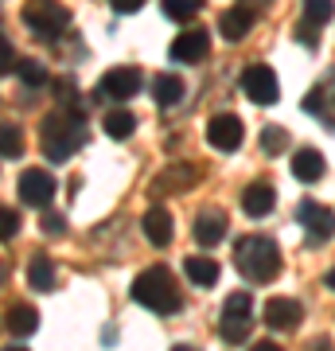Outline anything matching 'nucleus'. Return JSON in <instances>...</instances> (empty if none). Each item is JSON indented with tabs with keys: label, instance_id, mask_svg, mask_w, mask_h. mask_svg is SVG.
Returning a JSON list of instances; mask_svg holds the SVG:
<instances>
[{
	"label": "nucleus",
	"instance_id": "obj_32",
	"mask_svg": "<svg viewBox=\"0 0 335 351\" xmlns=\"http://www.w3.org/2000/svg\"><path fill=\"white\" fill-rule=\"evenodd\" d=\"M297 39L304 43V47H316V43H320V27H316V24H300L297 27Z\"/></svg>",
	"mask_w": 335,
	"mask_h": 351
},
{
	"label": "nucleus",
	"instance_id": "obj_1",
	"mask_svg": "<svg viewBox=\"0 0 335 351\" xmlns=\"http://www.w3.org/2000/svg\"><path fill=\"white\" fill-rule=\"evenodd\" d=\"M39 145H43V156L51 164H66L82 145H86V125L78 110H59V113H47L43 125H39Z\"/></svg>",
	"mask_w": 335,
	"mask_h": 351
},
{
	"label": "nucleus",
	"instance_id": "obj_30",
	"mask_svg": "<svg viewBox=\"0 0 335 351\" xmlns=\"http://www.w3.org/2000/svg\"><path fill=\"white\" fill-rule=\"evenodd\" d=\"M16 63H20V55H16V43L0 36V75H12Z\"/></svg>",
	"mask_w": 335,
	"mask_h": 351
},
{
	"label": "nucleus",
	"instance_id": "obj_38",
	"mask_svg": "<svg viewBox=\"0 0 335 351\" xmlns=\"http://www.w3.org/2000/svg\"><path fill=\"white\" fill-rule=\"evenodd\" d=\"M172 351H199V348H191V343H175Z\"/></svg>",
	"mask_w": 335,
	"mask_h": 351
},
{
	"label": "nucleus",
	"instance_id": "obj_15",
	"mask_svg": "<svg viewBox=\"0 0 335 351\" xmlns=\"http://www.w3.org/2000/svg\"><path fill=\"white\" fill-rule=\"evenodd\" d=\"M323 172H327L323 152H316V149H297L293 152V176H297L300 184H316V180H323Z\"/></svg>",
	"mask_w": 335,
	"mask_h": 351
},
{
	"label": "nucleus",
	"instance_id": "obj_26",
	"mask_svg": "<svg viewBox=\"0 0 335 351\" xmlns=\"http://www.w3.org/2000/svg\"><path fill=\"white\" fill-rule=\"evenodd\" d=\"M16 78L24 86H47V66L39 63V59H20L16 63Z\"/></svg>",
	"mask_w": 335,
	"mask_h": 351
},
{
	"label": "nucleus",
	"instance_id": "obj_20",
	"mask_svg": "<svg viewBox=\"0 0 335 351\" xmlns=\"http://www.w3.org/2000/svg\"><path fill=\"white\" fill-rule=\"evenodd\" d=\"M27 285L39 289V293L55 289V262H51L47 254H32V262H27Z\"/></svg>",
	"mask_w": 335,
	"mask_h": 351
},
{
	"label": "nucleus",
	"instance_id": "obj_7",
	"mask_svg": "<svg viewBox=\"0 0 335 351\" xmlns=\"http://www.w3.org/2000/svg\"><path fill=\"white\" fill-rule=\"evenodd\" d=\"M297 219L304 223V242L308 246H327L335 239V211H327L320 203H300Z\"/></svg>",
	"mask_w": 335,
	"mask_h": 351
},
{
	"label": "nucleus",
	"instance_id": "obj_13",
	"mask_svg": "<svg viewBox=\"0 0 335 351\" xmlns=\"http://www.w3.org/2000/svg\"><path fill=\"white\" fill-rule=\"evenodd\" d=\"M140 226H145V239H149L156 250H164V246L172 242V226H175V223H172V211H168V207H160V203L145 211Z\"/></svg>",
	"mask_w": 335,
	"mask_h": 351
},
{
	"label": "nucleus",
	"instance_id": "obj_4",
	"mask_svg": "<svg viewBox=\"0 0 335 351\" xmlns=\"http://www.w3.org/2000/svg\"><path fill=\"white\" fill-rule=\"evenodd\" d=\"M249 328H253V297L249 293H230L223 301V316H219V336L226 343H246Z\"/></svg>",
	"mask_w": 335,
	"mask_h": 351
},
{
	"label": "nucleus",
	"instance_id": "obj_23",
	"mask_svg": "<svg viewBox=\"0 0 335 351\" xmlns=\"http://www.w3.org/2000/svg\"><path fill=\"white\" fill-rule=\"evenodd\" d=\"M101 129H106V137H113V141H125L133 129H137V117L129 110H110L106 117H101Z\"/></svg>",
	"mask_w": 335,
	"mask_h": 351
},
{
	"label": "nucleus",
	"instance_id": "obj_31",
	"mask_svg": "<svg viewBox=\"0 0 335 351\" xmlns=\"http://www.w3.org/2000/svg\"><path fill=\"white\" fill-rule=\"evenodd\" d=\"M43 230H47V234H62V230H66V215H59V211H43Z\"/></svg>",
	"mask_w": 335,
	"mask_h": 351
},
{
	"label": "nucleus",
	"instance_id": "obj_24",
	"mask_svg": "<svg viewBox=\"0 0 335 351\" xmlns=\"http://www.w3.org/2000/svg\"><path fill=\"white\" fill-rule=\"evenodd\" d=\"M160 8H164L168 20H175V24H191L195 12L203 8V0H160Z\"/></svg>",
	"mask_w": 335,
	"mask_h": 351
},
{
	"label": "nucleus",
	"instance_id": "obj_40",
	"mask_svg": "<svg viewBox=\"0 0 335 351\" xmlns=\"http://www.w3.org/2000/svg\"><path fill=\"white\" fill-rule=\"evenodd\" d=\"M253 4H258V0H253Z\"/></svg>",
	"mask_w": 335,
	"mask_h": 351
},
{
	"label": "nucleus",
	"instance_id": "obj_5",
	"mask_svg": "<svg viewBox=\"0 0 335 351\" xmlns=\"http://www.w3.org/2000/svg\"><path fill=\"white\" fill-rule=\"evenodd\" d=\"M24 24L27 32H36L43 39H59L71 27V12L62 8L59 0H27L24 4Z\"/></svg>",
	"mask_w": 335,
	"mask_h": 351
},
{
	"label": "nucleus",
	"instance_id": "obj_14",
	"mask_svg": "<svg viewBox=\"0 0 335 351\" xmlns=\"http://www.w3.org/2000/svg\"><path fill=\"white\" fill-rule=\"evenodd\" d=\"M253 8H246V4H234V8H226L223 16H219V32H223V39H230V43H238V39H246V32L253 27Z\"/></svg>",
	"mask_w": 335,
	"mask_h": 351
},
{
	"label": "nucleus",
	"instance_id": "obj_10",
	"mask_svg": "<svg viewBox=\"0 0 335 351\" xmlns=\"http://www.w3.org/2000/svg\"><path fill=\"white\" fill-rule=\"evenodd\" d=\"M140 86H145V78L137 66H110L101 75V94L113 101H129L133 94H140Z\"/></svg>",
	"mask_w": 335,
	"mask_h": 351
},
{
	"label": "nucleus",
	"instance_id": "obj_33",
	"mask_svg": "<svg viewBox=\"0 0 335 351\" xmlns=\"http://www.w3.org/2000/svg\"><path fill=\"white\" fill-rule=\"evenodd\" d=\"M110 4H113V12L117 16H133V12L145 8V0H110Z\"/></svg>",
	"mask_w": 335,
	"mask_h": 351
},
{
	"label": "nucleus",
	"instance_id": "obj_22",
	"mask_svg": "<svg viewBox=\"0 0 335 351\" xmlns=\"http://www.w3.org/2000/svg\"><path fill=\"white\" fill-rule=\"evenodd\" d=\"M184 78L179 75H156V82H152V98H156V106L160 110H168V106H175V101L184 98Z\"/></svg>",
	"mask_w": 335,
	"mask_h": 351
},
{
	"label": "nucleus",
	"instance_id": "obj_35",
	"mask_svg": "<svg viewBox=\"0 0 335 351\" xmlns=\"http://www.w3.org/2000/svg\"><path fill=\"white\" fill-rule=\"evenodd\" d=\"M249 351H281V348H277V343H269V339H261V343H253Z\"/></svg>",
	"mask_w": 335,
	"mask_h": 351
},
{
	"label": "nucleus",
	"instance_id": "obj_11",
	"mask_svg": "<svg viewBox=\"0 0 335 351\" xmlns=\"http://www.w3.org/2000/svg\"><path fill=\"white\" fill-rule=\"evenodd\" d=\"M175 63H203L207 55H211V36L203 32V27H187L179 36L172 39V47H168Z\"/></svg>",
	"mask_w": 335,
	"mask_h": 351
},
{
	"label": "nucleus",
	"instance_id": "obj_36",
	"mask_svg": "<svg viewBox=\"0 0 335 351\" xmlns=\"http://www.w3.org/2000/svg\"><path fill=\"white\" fill-rule=\"evenodd\" d=\"M8 281V262H0V285Z\"/></svg>",
	"mask_w": 335,
	"mask_h": 351
},
{
	"label": "nucleus",
	"instance_id": "obj_28",
	"mask_svg": "<svg viewBox=\"0 0 335 351\" xmlns=\"http://www.w3.org/2000/svg\"><path fill=\"white\" fill-rule=\"evenodd\" d=\"M335 16V0H304V24L323 27Z\"/></svg>",
	"mask_w": 335,
	"mask_h": 351
},
{
	"label": "nucleus",
	"instance_id": "obj_2",
	"mask_svg": "<svg viewBox=\"0 0 335 351\" xmlns=\"http://www.w3.org/2000/svg\"><path fill=\"white\" fill-rule=\"evenodd\" d=\"M133 301L140 308H149V313L172 316L184 308V293H179V285H175V277L168 265H152V269L137 274V281H133Z\"/></svg>",
	"mask_w": 335,
	"mask_h": 351
},
{
	"label": "nucleus",
	"instance_id": "obj_39",
	"mask_svg": "<svg viewBox=\"0 0 335 351\" xmlns=\"http://www.w3.org/2000/svg\"><path fill=\"white\" fill-rule=\"evenodd\" d=\"M4 351H27V348H4Z\"/></svg>",
	"mask_w": 335,
	"mask_h": 351
},
{
	"label": "nucleus",
	"instance_id": "obj_25",
	"mask_svg": "<svg viewBox=\"0 0 335 351\" xmlns=\"http://www.w3.org/2000/svg\"><path fill=\"white\" fill-rule=\"evenodd\" d=\"M0 156L4 160L24 156V133H20V125H0Z\"/></svg>",
	"mask_w": 335,
	"mask_h": 351
},
{
	"label": "nucleus",
	"instance_id": "obj_16",
	"mask_svg": "<svg viewBox=\"0 0 335 351\" xmlns=\"http://www.w3.org/2000/svg\"><path fill=\"white\" fill-rule=\"evenodd\" d=\"M273 207H277V191L269 188V184H249V188L242 191V211H246L249 219H265Z\"/></svg>",
	"mask_w": 335,
	"mask_h": 351
},
{
	"label": "nucleus",
	"instance_id": "obj_8",
	"mask_svg": "<svg viewBox=\"0 0 335 351\" xmlns=\"http://www.w3.org/2000/svg\"><path fill=\"white\" fill-rule=\"evenodd\" d=\"M20 199L27 207H39V211H47L51 199H55V176L43 172V168H27L20 176Z\"/></svg>",
	"mask_w": 335,
	"mask_h": 351
},
{
	"label": "nucleus",
	"instance_id": "obj_34",
	"mask_svg": "<svg viewBox=\"0 0 335 351\" xmlns=\"http://www.w3.org/2000/svg\"><path fill=\"white\" fill-rule=\"evenodd\" d=\"M304 351H335V348H332V339L327 336H320V339H308V348Z\"/></svg>",
	"mask_w": 335,
	"mask_h": 351
},
{
	"label": "nucleus",
	"instance_id": "obj_9",
	"mask_svg": "<svg viewBox=\"0 0 335 351\" xmlns=\"http://www.w3.org/2000/svg\"><path fill=\"white\" fill-rule=\"evenodd\" d=\"M242 137H246V129H242V121H238L234 113H214L211 121H207V141L219 152H238L242 149Z\"/></svg>",
	"mask_w": 335,
	"mask_h": 351
},
{
	"label": "nucleus",
	"instance_id": "obj_17",
	"mask_svg": "<svg viewBox=\"0 0 335 351\" xmlns=\"http://www.w3.org/2000/svg\"><path fill=\"white\" fill-rule=\"evenodd\" d=\"M199 180L195 164H175V168H168V172L160 176V180H152V195H168V191H187L191 184Z\"/></svg>",
	"mask_w": 335,
	"mask_h": 351
},
{
	"label": "nucleus",
	"instance_id": "obj_18",
	"mask_svg": "<svg viewBox=\"0 0 335 351\" xmlns=\"http://www.w3.org/2000/svg\"><path fill=\"white\" fill-rule=\"evenodd\" d=\"M191 230H195L199 246H219V242L226 239V215L223 211H203Z\"/></svg>",
	"mask_w": 335,
	"mask_h": 351
},
{
	"label": "nucleus",
	"instance_id": "obj_27",
	"mask_svg": "<svg viewBox=\"0 0 335 351\" xmlns=\"http://www.w3.org/2000/svg\"><path fill=\"white\" fill-rule=\"evenodd\" d=\"M261 149L269 152V156H281L288 149V129L285 125H265L261 129Z\"/></svg>",
	"mask_w": 335,
	"mask_h": 351
},
{
	"label": "nucleus",
	"instance_id": "obj_21",
	"mask_svg": "<svg viewBox=\"0 0 335 351\" xmlns=\"http://www.w3.org/2000/svg\"><path fill=\"white\" fill-rule=\"evenodd\" d=\"M4 328H8L12 336H32V332L39 328V313L32 308V304H12L8 316H4Z\"/></svg>",
	"mask_w": 335,
	"mask_h": 351
},
{
	"label": "nucleus",
	"instance_id": "obj_19",
	"mask_svg": "<svg viewBox=\"0 0 335 351\" xmlns=\"http://www.w3.org/2000/svg\"><path fill=\"white\" fill-rule=\"evenodd\" d=\"M184 274L191 285H203V289H211L214 281H219V262L214 258H207V254H187L184 258Z\"/></svg>",
	"mask_w": 335,
	"mask_h": 351
},
{
	"label": "nucleus",
	"instance_id": "obj_29",
	"mask_svg": "<svg viewBox=\"0 0 335 351\" xmlns=\"http://www.w3.org/2000/svg\"><path fill=\"white\" fill-rule=\"evenodd\" d=\"M16 234H20V211L0 207V242H12Z\"/></svg>",
	"mask_w": 335,
	"mask_h": 351
},
{
	"label": "nucleus",
	"instance_id": "obj_12",
	"mask_svg": "<svg viewBox=\"0 0 335 351\" xmlns=\"http://www.w3.org/2000/svg\"><path fill=\"white\" fill-rule=\"evenodd\" d=\"M300 320H304L300 301H293V297H273V301H265V328H273V332H293Z\"/></svg>",
	"mask_w": 335,
	"mask_h": 351
},
{
	"label": "nucleus",
	"instance_id": "obj_37",
	"mask_svg": "<svg viewBox=\"0 0 335 351\" xmlns=\"http://www.w3.org/2000/svg\"><path fill=\"white\" fill-rule=\"evenodd\" d=\"M323 281H327V289H335V269H327V277H323Z\"/></svg>",
	"mask_w": 335,
	"mask_h": 351
},
{
	"label": "nucleus",
	"instance_id": "obj_3",
	"mask_svg": "<svg viewBox=\"0 0 335 351\" xmlns=\"http://www.w3.org/2000/svg\"><path fill=\"white\" fill-rule=\"evenodd\" d=\"M234 265L238 274L253 281V285H269L277 274H281V250L269 234H249L234 246Z\"/></svg>",
	"mask_w": 335,
	"mask_h": 351
},
{
	"label": "nucleus",
	"instance_id": "obj_6",
	"mask_svg": "<svg viewBox=\"0 0 335 351\" xmlns=\"http://www.w3.org/2000/svg\"><path fill=\"white\" fill-rule=\"evenodd\" d=\"M242 94H246L253 106H273V101L281 98V82H277L273 66L249 63L246 71H242Z\"/></svg>",
	"mask_w": 335,
	"mask_h": 351
}]
</instances>
